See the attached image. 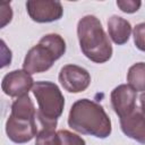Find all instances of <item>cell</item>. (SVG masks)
<instances>
[{"label": "cell", "mask_w": 145, "mask_h": 145, "mask_svg": "<svg viewBox=\"0 0 145 145\" xmlns=\"http://www.w3.org/2000/svg\"><path fill=\"white\" fill-rule=\"evenodd\" d=\"M139 100H140V110H142V112L145 114V93H143V94L140 95Z\"/></svg>", "instance_id": "19"}, {"label": "cell", "mask_w": 145, "mask_h": 145, "mask_svg": "<svg viewBox=\"0 0 145 145\" xmlns=\"http://www.w3.org/2000/svg\"><path fill=\"white\" fill-rule=\"evenodd\" d=\"M111 104L120 118L130 114L136 109V91L129 85H119L111 93Z\"/></svg>", "instance_id": "9"}, {"label": "cell", "mask_w": 145, "mask_h": 145, "mask_svg": "<svg viewBox=\"0 0 145 145\" xmlns=\"http://www.w3.org/2000/svg\"><path fill=\"white\" fill-rule=\"evenodd\" d=\"M33 85V78L29 72L26 70H14L3 77L1 88L9 96L20 97L26 95Z\"/></svg>", "instance_id": "7"}, {"label": "cell", "mask_w": 145, "mask_h": 145, "mask_svg": "<svg viewBox=\"0 0 145 145\" xmlns=\"http://www.w3.org/2000/svg\"><path fill=\"white\" fill-rule=\"evenodd\" d=\"M35 145H61L60 137L54 128H42L36 135Z\"/></svg>", "instance_id": "14"}, {"label": "cell", "mask_w": 145, "mask_h": 145, "mask_svg": "<svg viewBox=\"0 0 145 145\" xmlns=\"http://www.w3.org/2000/svg\"><path fill=\"white\" fill-rule=\"evenodd\" d=\"M36 113L37 111L35 110L34 104L27 94L17 97L11 105L10 116L18 119H36Z\"/></svg>", "instance_id": "12"}, {"label": "cell", "mask_w": 145, "mask_h": 145, "mask_svg": "<svg viewBox=\"0 0 145 145\" xmlns=\"http://www.w3.org/2000/svg\"><path fill=\"white\" fill-rule=\"evenodd\" d=\"M68 125L78 133L97 138H105L111 134V121L104 109L87 99L78 100L72 104Z\"/></svg>", "instance_id": "1"}, {"label": "cell", "mask_w": 145, "mask_h": 145, "mask_svg": "<svg viewBox=\"0 0 145 145\" xmlns=\"http://www.w3.org/2000/svg\"><path fill=\"white\" fill-rule=\"evenodd\" d=\"M79 45L89 60L96 63L108 61L112 56V46L100 20L92 15L83 17L77 25Z\"/></svg>", "instance_id": "2"}, {"label": "cell", "mask_w": 145, "mask_h": 145, "mask_svg": "<svg viewBox=\"0 0 145 145\" xmlns=\"http://www.w3.org/2000/svg\"><path fill=\"white\" fill-rule=\"evenodd\" d=\"M66 51V43L58 34L44 35L39 44L29 49L27 52L23 68L29 74L43 72L50 69L56 60H58Z\"/></svg>", "instance_id": "3"}, {"label": "cell", "mask_w": 145, "mask_h": 145, "mask_svg": "<svg viewBox=\"0 0 145 145\" xmlns=\"http://www.w3.org/2000/svg\"><path fill=\"white\" fill-rule=\"evenodd\" d=\"M59 82L62 87L70 93H79L85 91L91 84L88 71L76 65H67L61 68Z\"/></svg>", "instance_id": "5"}, {"label": "cell", "mask_w": 145, "mask_h": 145, "mask_svg": "<svg viewBox=\"0 0 145 145\" xmlns=\"http://www.w3.org/2000/svg\"><path fill=\"white\" fill-rule=\"evenodd\" d=\"M120 126L123 134L142 144H145V114L135 109L130 114L120 118Z\"/></svg>", "instance_id": "10"}, {"label": "cell", "mask_w": 145, "mask_h": 145, "mask_svg": "<svg viewBox=\"0 0 145 145\" xmlns=\"http://www.w3.org/2000/svg\"><path fill=\"white\" fill-rule=\"evenodd\" d=\"M12 17V11L10 8L9 2H1L0 3V27H5Z\"/></svg>", "instance_id": "18"}, {"label": "cell", "mask_w": 145, "mask_h": 145, "mask_svg": "<svg viewBox=\"0 0 145 145\" xmlns=\"http://www.w3.org/2000/svg\"><path fill=\"white\" fill-rule=\"evenodd\" d=\"M61 145H85V140L76 134H72L68 130H58Z\"/></svg>", "instance_id": "15"}, {"label": "cell", "mask_w": 145, "mask_h": 145, "mask_svg": "<svg viewBox=\"0 0 145 145\" xmlns=\"http://www.w3.org/2000/svg\"><path fill=\"white\" fill-rule=\"evenodd\" d=\"M108 31L116 44H125L129 40L131 26L128 20L114 15L108 19Z\"/></svg>", "instance_id": "11"}, {"label": "cell", "mask_w": 145, "mask_h": 145, "mask_svg": "<svg viewBox=\"0 0 145 145\" xmlns=\"http://www.w3.org/2000/svg\"><path fill=\"white\" fill-rule=\"evenodd\" d=\"M32 92L37 100L39 110L36 118L39 119L42 128H54L57 119L61 116L65 99L59 87L51 82H36Z\"/></svg>", "instance_id": "4"}, {"label": "cell", "mask_w": 145, "mask_h": 145, "mask_svg": "<svg viewBox=\"0 0 145 145\" xmlns=\"http://www.w3.org/2000/svg\"><path fill=\"white\" fill-rule=\"evenodd\" d=\"M6 131L14 143H27L37 135L36 121L35 119H18L9 116L6 122Z\"/></svg>", "instance_id": "8"}, {"label": "cell", "mask_w": 145, "mask_h": 145, "mask_svg": "<svg viewBox=\"0 0 145 145\" xmlns=\"http://www.w3.org/2000/svg\"><path fill=\"white\" fill-rule=\"evenodd\" d=\"M134 42L137 49L145 52V23L138 24L134 28Z\"/></svg>", "instance_id": "16"}, {"label": "cell", "mask_w": 145, "mask_h": 145, "mask_svg": "<svg viewBox=\"0 0 145 145\" xmlns=\"http://www.w3.org/2000/svg\"><path fill=\"white\" fill-rule=\"evenodd\" d=\"M140 5H142L140 1H135V0H118L117 1V6L120 8V10L127 14L137 11Z\"/></svg>", "instance_id": "17"}, {"label": "cell", "mask_w": 145, "mask_h": 145, "mask_svg": "<svg viewBox=\"0 0 145 145\" xmlns=\"http://www.w3.org/2000/svg\"><path fill=\"white\" fill-rule=\"evenodd\" d=\"M127 80L129 86L135 91H145V62H137L133 65L127 74Z\"/></svg>", "instance_id": "13"}, {"label": "cell", "mask_w": 145, "mask_h": 145, "mask_svg": "<svg viewBox=\"0 0 145 145\" xmlns=\"http://www.w3.org/2000/svg\"><path fill=\"white\" fill-rule=\"evenodd\" d=\"M29 17L37 23H50L61 18L63 9L59 1L31 0L26 2Z\"/></svg>", "instance_id": "6"}]
</instances>
